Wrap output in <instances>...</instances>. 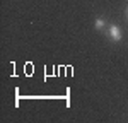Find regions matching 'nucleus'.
<instances>
[{"mask_svg":"<svg viewBox=\"0 0 128 123\" xmlns=\"http://www.w3.org/2000/svg\"><path fill=\"white\" fill-rule=\"evenodd\" d=\"M126 16H128V12H126Z\"/></svg>","mask_w":128,"mask_h":123,"instance_id":"nucleus-3","label":"nucleus"},{"mask_svg":"<svg viewBox=\"0 0 128 123\" xmlns=\"http://www.w3.org/2000/svg\"><path fill=\"white\" fill-rule=\"evenodd\" d=\"M94 26H96V29H102V28H104V20H102V19H98Z\"/></svg>","mask_w":128,"mask_h":123,"instance_id":"nucleus-2","label":"nucleus"},{"mask_svg":"<svg viewBox=\"0 0 128 123\" xmlns=\"http://www.w3.org/2000/svg\"><path fill=\"white\" fill-rule=\"evenodd\" d=\"M108 36H109L113 41H120V40H121V29H120L118 26H109Z\"/></svg>","mask_w":128,"mask_h":123,"instance_id":"nucleus-1","label":"nucleus"}]
</instances>
